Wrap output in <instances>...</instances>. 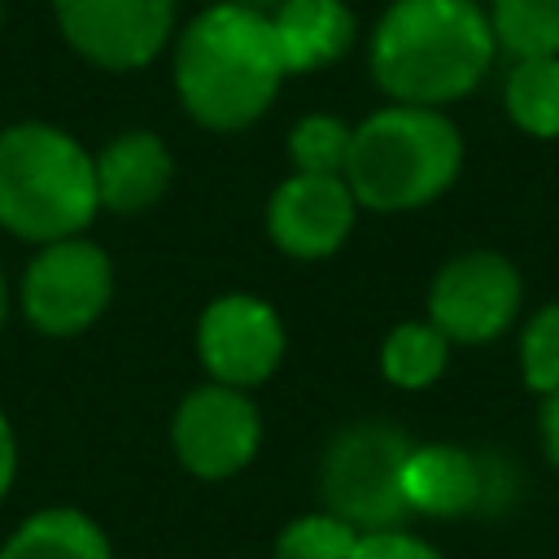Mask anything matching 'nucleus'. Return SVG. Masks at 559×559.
<instances>
[{"label":"nucleus","mask_w":559,"mask_h":559,"mask_svg":"<svg viewBox=\"0 0 559 559\" xmlns=\"http://www.w3.org/2000/svg\"><path fill=\"white\" fill-rule=\"evenodd\" d=\"M489 17L472 0H397L371 39V74L397 105L467 96L493 61Z\"/></svg>","instance_id":"nucleus-1"},{"label":"nucleus","mask_w":559,"mask_h":559,"mask_svg":"<svg viewBox=\"0 0 559 559\" xmlns=\"http://www.w3.org/2000/svg\"><path fill=\"white\" fill-rule=\"evenodd\" d=\"M284 79L271 17L245 4H214L175 48V87L183 109L210 131H236L262 118Z\"/></svg>","instance_id":"nucleus-2"},{"label":"nucleus","mask_w":559,"mask_h":559,"mask_svg":"<svg viewBox=\"0 0 559 559\" xmlns=\"http://www.w3.org/2000/svg\"><path fill=\"white\" fill-rule=\"evenodd\" d=\"M463 166L454 122L424 105H393L371 114L349 135L345 183L358 205L397 214L441 197Z\"/></svg>","instance_id":"nucleus-3"},{"label":"nucleus","mask_w":559,"mask_h":559,"mask_svg":"<svg viewBox=\"0 0 559 559\" xmlns=\"http://www.w3.org/2000/svg\"><path fill=\"white\" fill-rule=\"evenodd\" d=\"M96 210V166L79 140L48 122L0 131V227L52 245L79 236Z\"/></svg>","instance_id":"nucleus-4"},{"label":"nucleus","mask_w":559,"mask_h":559,"mask_svg":"<svg viewBox=\"0 0 559 559\" xmlns=\"http://www.w3.org/2000/svg\"><path fill=\"white\" fill-rule=\"evenodd\" d=\"M406 459H411V441L393 424L380 419L349 424L345 432H336V441L323 454L328 511L358 533L402 528V520L411 515L402 489Z\"/></svg>","instance_id":"nucleus-5"},{"label":"nucleus","mask_w":559,"mask_h":559,"mask_svg":"<svg viewBox=\"0 0 559 559\" xmlns=\"http://www.w3.org/2000/svg\"><path fill=\"white\" fill-rule=\"evenodd\" d=\"M520 297V271L493 249H472L437 271L428 288V323L445 341L485 345L515 323Z\"/></svg>","instance_id":"nucleus-6"},{"label":"nucleus","mask_w":559,"mask_h":559,"mask_svg":"<svg viewBox=\"0 0 559 559\" xmlns=\"http://www.w3.org/2000/svg\"><path fill=\"white\" fill-rule=\"evenodd\" d=\"M109 293L114 266L105 249L79 236L44 245L22 275V310L48 336H70L96 323V314L109 306Z\"/></svg>","instance_id":"nucleus-7"},{"label":"nucleus","mask_w":559,"mask_h":559,"mask_svg":"<svg viewBox=\"0 0 559 559\" xmlns=\"http://www.w3.org/2000/svg\"><path fill=\"white\" fill-rule=\"evenodd\" d=\"M74 52L105 70L148 66L175 26V0H52Z\"/></svg>","instance_id":"nucleus-8"},{"label":"nucleus","mask_w":559,"mask_h":559,"mask_svg":"<svg viewBox=\"0 0 559 559\" xmlns=\"http://www.w3.org/2000/svg\"><path fill=\"white\" fill-rule=\"evenodd\" d=\"M170 437H175V454L188 472L218 480V476L240 472L258 454L262 424H258V406L249 402L245 389L205 384L179 402Z\"/></svg>","instance_id":"nucleus-9"},{"label":"nucleus","mask_w":559,"mask_h":559,"mask_svg":"<svg viewBox=\"0 0 559 559\" xmlns=\"http://www.w3.org/2000/svg\"><path fill=\"white\" fill-rule=\"evenodd\" d=\"M197 354L214 384H262L284 358L280 314L258 297H218L197 323Z\"/></svg>","instance_id":"nucleus-10"},{"label":"nucleus","mask_w":559,"mask_h":559,"mask_svg":"<svg viewBox=\"0 0 559 559\" xmlns=\"http://www.w3.org/2000/svg\"><path fill=\"white\" fill-rule=\"evenodd\" d=\"M354 192L345 175H293L266 205L271 240L293 258H328L354 227Z\"/></svg>","instance_id":"nucleus-11"},{"label":"nucleus","mask_w":559,"mask_h":559,"mask_svg":"<svg viewBox=\"0 0 559 559\" xmlns=\"http://www.w3.org/2000/svg\"><path fill=\"white\" fill-rule=\"evenodd\" d=\"M406 507L419 515H467L485 511V454L463 445H411L402 472Z\"/></svg>","instance_id":"nucleus-12"},{"label":"nucleus","mask_w":559,"mask_h":559,"mask_svg":"<svg viewBox=\"0 0 559 559\" xmlns=\"http://www.w3.org/2000/svg\"><path fill=\"white\" fill-rule=\"evenodd\" d=\"M96 166V201L114 214H140L148 210L166 183H170V153L153 131H127L118 135L100 157H92Z\"/></svg>","instance_id":"nucleus-13"},{"label":"nucleus","mask_w":559,"mask_h":559,"mask_svg":"<svg viewBox=\"0 0 559 559\" xmlns=\"http://www.w3.org/2000/svg\"><path fill=\"white\" fill-rule=\"evenodd\" d=\"M284 74L332 66L354 39V13L341 0H284L271 17Z\"/></svg>","instance_id":"nucleus-14"},{"label":"nucleus","mask_w":559,"mask_h":559,"mask_svg":"<svg viewBox=\"0 0 559 559\" xmlns=\"http://www.w3.org/2000/svg\"><path fill=\"white\" fill-rule=\"evenodd\" d=\"M0 559H109V542L83 511L52 507L22 520L0 546Z\"/></svg>","instance_id":"nucleus-15"},{"label":"nucleus","mask_w":559,"mask_h":559,"mask_svg":"<svg viewBox=\"0 0 559 559\" xmlns=\"http://www.w3.org/2000/svg\"><path fill=\"white\" fill-rule=\"evenodd\" d=\"M507 114L520 131L559 135V57H524L507 74Z\"/></svg>","instance_id":"nucleus-16"},{"label":"nucleus","mask_w":559,"mask_h":559,"mask_svg":"<svg viewBox=\"0 0 559 559\" xmlns=\"http://www.w3.org/2000/svg\"><path fill=\"white\" fill-rule=\"evenodd\" d=\"M450 362V341L432 323H397L384 336L380 371L397 389H428Z\"/></svg>","instance_id":"nucleus-17"},{"label":"nucleus","mask_w":559,"mask_h":559,"mask_svg":"<svg viewBox=\"0 0 559 559\" xmlns=\"http://www.w3.org/2000/svg\"><path fill=\"white\" fill-rule=\"evenodd\" d=\"M493 44L524 57H559V0H493Z\"/></svg>","instance_id":"nucleus-18"},{"label":"nucleus","mask_w":559,"mask_h":559,"mask_svg":"<svg viewBox=\"0 0 559 559\" xmlns=\"http://www.w3.org/2000/svg\"><path fill=\"white\" fill-rule=\"evenodd\" d=\"M349 127L332 114H310L293 127L288 135V153L297 175H345V157H349Z\"/></svg>","instance_id":"nucleus-19"},{"label":"nucleus","mask_w":559,"mask_h":559,"mask_svg":"<svg viewBox=\"0 0 559 559\" xmlns=\"http://www.w3.org/2000/svg\"><path fill=\"white\" fill-rule=\"evenodd\" d=\"M358 542V528H349L341 515L319 511V515H297L280 542L275 559H349Z\"/></svg>","instance_id":"nucleus-20"},{"label":"nucleus","mask_w":559,"mask_h":559,"mask_svg":"<svg viewBox=\"0 0 559 559\" xmlns=\"http://www.w3.org/2000/svg\"><path fill=\"white\" fill-rule=\"evenodd\" d=\"M520 371L533 393L559 389V301L533 310V319L520 332Z\"/></svg>","instance_id":"nucleus-21"},{"label":"nucleus","mask_w":559,"mask_h":559,"mask_svg":"<svg viewBox=\"0 0 559 559\" xmlns=\"http://www.w3.org/2000/svg\"><path fill=\"white\" fill-rule=\"evenodd\" d=\"M349 559H441V555L406 528H380V533H358Z\"/></svg>","instance_id":"nucleus-22"},{"label":"nucleus","mask_w":559,"mask_h":559,"mask_svg":"<svg viewBox=\"0 0 559 559\" xmlns=\"http://www.w3.org/2000/svg\"><path fill=\"white\" fill-rule=\"evenodd\" d=\"M537 428H542V450H546L550 467L559 472V389L542 397V415H537Z\"/></svg>","instance_id":"nucleus-23"},{"label":"nucleus","mask_w":559,"mask_h":559,"mask_svg":"<svg viewBox=\"0 0 559 559\" xmlns=\"http://www.w3.org/2000/svg\"><path fill=\"white\" fill-rule=\"evenodd\" d=\"M13 472H17V445H13V428H9V419L0 411V498L13 485Z\"/></svg>","instance_id":"nucleus-24"},{"label":"nucleus","mask_w":559,"mask_h":559,"mask_svg":"<svg viewBox=\"0 0 559 559\" xmlns=\"http://www.w3.org/2000/svg\"><path fill=\"white\" fill-rule=\"evenodd\" d=\"M0 328H4V280H0Z\"/></svg>","instance_id":"nucleus-25"}]
</instances>
